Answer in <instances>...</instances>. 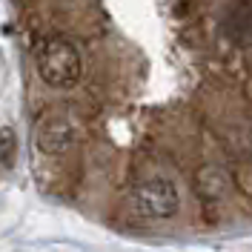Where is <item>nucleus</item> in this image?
I'll return each mask as SVG.
<instances>
[{
    "label": "nucleus",
    "instance_id": "7ed1b4c3",
    "mask_svg": "<svg viewBox=\"0 0 252 252\" xmlns=\"http://www.w3.org/2000/svg\"><path fill=\"white\" fill-rule=\"evenodd\" d=\"M78 141V124L66 112H49L34 129V143L43 155H63Z\"/></svg>",
    "mask_w": 252,
    "mask_h": 252
},
{
    "label": "nucleus",
    "instance_id": "f257e3e1",
    "mask_svg": "<svg viewBox=\"0 0 252 252\" xmlns=\"http://www.w3.org/2000/svg\"><path fill=\"white\" fill-rule=\"evenodd\" d=\"M80 55L63 37H49L37 52V72L52 89H72L80 80Z\"/></svg>",
    "mask_w": 252,
    "mask_h": 252
},
{
    "label": "nucleus",
    "instance_id": "f03ea898",
    "mask_svg": "<svg viewBox=\"0 0 252 252\" xmlns=\"http://www.w3.org/2000/svg\"><path fill=\"white\" fill-rule=\"evenodd\" d=\"M129 206L138 218L146 220H166L178 215L181 209V195L169 178H149L132 189Z\"/></svg>",
    "mask_w": 252,
    "mask_h": 252
},
{
    "label": "nucleus",
    "instance_id": "39448f33",
    "mask_svg": "<svg viewBox=\"0 0 252 252\" xmlns=\"http://www.w3.org/2000/svg\"><path fill=\"white\" fill-rule=\"evenodd\" d=\"M15 152V132L12 129H0V163H9Z\"/></svg>",
    "mask_w": 252,
    "mask_h": 252
},
{
    "label": "nucleus",
    "instance_id": "20e7f679",
    "mask_svg": "<svg viewBox=\"0 0 252 252\" xmlns=\"http://www.w3.org/2000/svg\"><path fill=\"white\" fill-rule=\"evenodd\" d=\"M195 187H198V195L204 201H218L229 192V175L218 166H204L195 178Z\"/></svg>",
    "mask_w": 252,
    "mask_h": 252
}]
</instances>
